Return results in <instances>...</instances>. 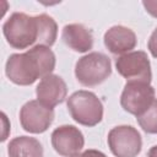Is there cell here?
I'll list each match as a JSON object with an SVG mask.
<instances>
[{
  "label": "cell",
  "instance_id": "obj_2",
  "mask_svg": "<svg viewBox=\"0 0 157 157\" xmlns=\"http://www.w3.org/2000/svg\"><path fill=\"white\" fill-rule=\"evenodd\" d=\"M2 32L7 43L15 49H26L36 43L39 45L40 26L38 16L13 12L4 23Z\"/></svg>",
  "mask_w": 157,
  "mask_h": 157
},
{
  "label": "cell",
  "instance_id": "obj_4",
  "mask_svg": "<svg viewBox=\"0 0 157 157\" xmlns=\"http://www.w3.org/2000/svg\"><path fill=\"white\" fill-rule=\"evenodd\" d=\"M112 74L110 59L98 52L90 53L76 63L75 76L77 81L87 87H93L105 81Z\"/></svg>",
  "mask_w": 157,
  "mask_h": 157
},
{
  "label": "cell",
  "instance_id": "obj_14",
  "mask_svg": "<svg viewBox=\"0 0 157 157\" xmlns=\"http://www.w3.org/2000/svg\"><path fill=\"white\" fill-rule=\"evenodd\" d=\"M137 123L147 134H157V99L141 115L136 117Z\"/></svg>",
  "mask_w": 157,
  "mask_h": 157
},
{
  "label": "cell",
  "instance_id": "obj_9",
  "mask_svg": "<svg viewBox=\"0 0 157 157\" xmlns=\"http://www.w3.org/2000/svg\"><path fill=\"white\" fill-rule=\"evenodd\" d=\"M85 145L82 132L74 125H61L52 132V146L64 157L78 153Z\"/></svg>",
  "mask_w": 157,
  "mask_h": 157
},
{
  "label": "cell",
  "instance_id": "obj_8",
  "mask_svg": "<svg viewBox=\"0 0 157 157\" xmlns=\"http://www.w3.org/2000/svg\"><path fill=\"white\" fill-rule=\"evenodd\" d=\"M54 120V110L39 101H29L20 110L22 128L32 134L44 132Z\"/></svg>",
  "mask_w": 157,
  "mask_h": 157
},
{
  "label": "cell",
  "instance_id": "obj_15",
  "mask_svg": "<svg viewBox=\"0 0 157 157\" xmlns=\"http://www.w3.org/2000/svg\"><path fill=\"white\" fill-rule=\"evenodd\" d=\"M148 50L152 54V56L157 58V28L152 32V34L148 39Z\"/></svg>",
  "mask_w": 157,
  "mask_h": 157
},
{
  "label": "cell",
  "instance_id": "obj_1",
  "mask_svg": "<svg viewBox=\"0 0 157 157\" xmlns=\"http://www.w3.org/2000/svg\"><path fill=\"white\" fill-rule=\"evenodd\" d=\"M55 67V55L44 45H34L22 54H12L6 61L5 72L11 82L20 86L32 85L37 78L52 74Z\"/></svg>",
  "mask_w": 157,
  "mask_h": 157
},
{
  "label": "cell",
  "instance_id": "obj_12",
  "mask_svg": "<svg viewBox=\"0 0 157 157\" xmlns=\"http://www.w3.org/2000/svg\"><path fill=\"white\" fill-rule=\"evenodd\" d=\"M61 38L70 49L78 53H86L93 47V36L91 31L81 23L66 25L63 28Z\"/></svg>",
  "mask_w": 157,
  "mask_h": 157
},
{
  "label": "cell",
  "instance_id": "obj_16",
  "mask_svg": "<svg viewBox=\"0 0 157 157\" xmlns=\"http://www.w3.org/2000/svg\"><path fill=\"white\" fill-rule=\"evenodd\" d=\"M71 157H107V156L98 150H86V151H83L81 153H76Z\"/></svg>",
  "mask_w": 157,
  "mask_h": 157
},
{
  "label": "cell",
  "instance_id": "obj_7",
  "mask_svg": "<svg viewBox=\"0 0 157 157\" xmlns=\"http://www.w3.org/2000/svg\"><path fill=\"white\" fill-rule=\"evenodd\" d=\"M118 72L129 81L151 82L152 72L148 56L145 52L137 50L119 56L115 61Z\"/></svg>",
  "mask_w": 157,
  "mask_h": 157
},
{
  "label": "cell",
  "instance_id": "obj_11",
  "mask_svg": "<svg viewBox=\"0 0 157 157\" xmlns=\"http://www.w3.org/2000/svg\"><path fill=\"white\" fill-rule=\"evenodd\" d=\"M104 44L113 54L128 53L136 47V34L124 26H113L104 33Z\"/></svg>",
  "mask_w": 157,
  "mask_h": 157
},
{
  "label": "cell",
  "instance_id": "obj_13",
  "mask_svg": "<svg viewBox=\"0 0 157 157\" xmlns=\"http://www.w3.org/2000/svg\"><path fill=\"white\" fill-rule=\"evenodd\" d=\"M7 153L9 157H43V147L34 137L18 136L10 141Z\"/></svg>",
  "mask_w": 157,
  "mask_h": 157
},
{
  "label": "cell",
  "instance_id": "obj_10",
  "mask_svg": "<svg viewBox=\"0 0 157 157\" xmlns=\"http://www.w3.org/2000/svg\"><path fill=\"white\" fill-rule=\"evenodd\" d=\"M67 87L64 80L54 74H50L40 80L36 87V94L39 102L47 107H55L64 102L66 98Z\"/></svg>",
  "mask_w": 157,
  "mask_h": 157
},
{
  "label": "cell",
  "instance_id": "obj_3",
  "mask_svg": "<svg viewBox=\"0 0 157 157\" xmlns=\"http://www.w3.org/2000/svg\"><path fill=\"white\" fill-rule=\"evenodd\" d=\"M67 109L71 118L85 126H94L103 118V104L90 91H77L67 98Z\"/></svg>",
  "mask_w": 157,
  "mask_h": 157
},
{
  "label": "cell",
  "instance_id": "obj_6",
  "mask_svg": "<svg viewBox=\"0 0 157 157\" xmlns=\"http://www.w3.org/2000/svg\"><path fill=\"white\" fill-rule=\"evenodd\" d=\"M108 145L115 157H136L141 151L142 140L135 128L120 125L109 131Z\"/></svg>",
  "mask_w": 157,
  "mask_h": 157
},
{
  "label": "cell",
  "instance_id": "obj_17",
  "mask_svg": "<svg viewBox=\"0 0 157 157\" xmlns=\"http://www.w3.org/2000/svg\"><path fill=\"white\" fill-rule=\"evenodd\" d=\"M147 157H157V145H156V146H152V147L150 148Z\"/></svg>",
  "mask_w": 157,
  "mask_h": 157
},
{
  "label": "cell",
  "instance_id": "obj_5",
  "mask_svg": "<svg viewBox=\"0 0 157 157\" xmlns=\"http://www.w3.org/2000/svg\"><path fill=\"white\" fill-rule=\"evenodd\" d=\"M155 99V90L150 83L128 81L120 97V104L124 110L139 117L150 108Z\"/></svg>",
  "mask_w": 157,
  "mask_h": 157
}]
</instances>
